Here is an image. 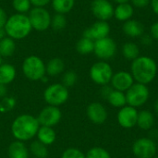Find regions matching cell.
I'll return each mask as SVG.
<instances>
[{
    "label": "cell",
    "mask_w": 158,
    "mask_h": 158,
    "mask_svg": "<svg viewBox=\"0 0 158 158\" xmlns=\"http://www.w3.org/2000/svg\"><path fill=\"white\" fill-rule=\"evenodd\" d=\"M4 29L6 36L15 41L26 38L32 31L28 15L19 13H15L9 16Z\"/></svg>",
    "instance_id": "obj_3"
},
{
    "label": "cell",
    "mask_w": 158,
    "mask_h": 158,
    "mask_svg": "<svg viewBox=\"0 0 158 158\" xmlns=\"http://www.w3.org/2000/svg\"><path fill=\"white\" fill-rule=\"evenodd\" d=\"M43 96L48 106L59 107L69 100V92L62 83H52L44 89Z\"/></svg>",
    "instance_id": "obj_5"
},
{
    "label": "cell",
    "mask_w": 158,
    "mask_h": 158,
    "mask_svg": "<svg viewBox=\"0 0 158 158\" xmlns=\"http://www.w3.org/2000/svg\"><path fill=\"white\" fill-rule=\"evenodd\" d=\"M127 105L135 108L144 106L150 97V91L147 85L134 82V84L125 93Z\"/></svg>",
    "instance_id": "obj_6"
},
{
    "label": "cell",
    "mask_w": 158,
    "mask_h": 158,
    "mask_svg": "<svg viewBox=\"0 0 158 158\" xmlns=\"http://www.w3.org/2000/svg\"><path fill=\"white\" fill-rule=\"evenodd\" d=\"M46 75L56 77L65 71V62L60 57H53L45 64Z\"/></svg>",
    "instance_id": "obj_21"
},
{
    "label": "cell",
    "mask_w": 158,
    "mask_h": 158,
    "mask_svg": "<svg viewBox=\"0 0 158 158\" xmlns=\"http://www.w3.org/2000/svg\"><path fill=\"white\" fill-rule=\"evenodd\" d=\"M7 14L6 12V10L0 6V28H4L5 24L7 20Z\"/></svg>",
    "instance_id": "obj_39"
},
{
    "label": "cell",
    "mask_w": 158,
    "mask_h": 158,
    "mask_svg": "<svg viewBox=\"0 0 158 158\" xmlns=\"http://www.w3.org/2000/svg\"><path fill=\"white\" fill-rule=\"evenodd\" d=\"M6 36V34L5 29L4 28H0V40H2Z\"/></svg>",
    "instance_id": "obj_44"
},
{
    "label": "cell",
    "mask_w": 158,
    "mask_h": 158,
    "mask_svg": "<svg viewBox=\"0 0 158 158\" xmlns=\"http://www.w3.org/2000/svg\"><path fill=\"white\" fill-rule=\"evenodd\" d=\"M17 101L16 98L10 95H6L0 100V113L6 114L13 110L16 106Z\"/></svg>",
    "instance_id": "obj_31"
},
{
    "label": "cell",
    "mask_w": 158,
    "mask_h": 158,
    "mask_svg": "<svg viewBox=\"0 0 158 158\" xmlns=\"http://www.w3.org/2000/svg\"><path fill=\"white\" fill-rule=\"evenodd\" d=\"M36 118L40 126H47L53 128L60 122L62 118V111L57 106L47 105L42 108Z\"/></svg>",
    "instance_id": "obj_11"
},
{
    "label": "cell",
    "mask_w": 158,
    "mask_h": 158,
    "mask_svg": "<svg viewBox=\"0 0 158 158\" xmlns=\"http://www.w3.org/2000/svg\"><path fill=\"white\" fill-rule=\"evenodd\" d=\"M154 111H155V114L158 117V99L155 102V105H154Z\"/></svg>",
    "instance_id": "obj_45"
},
{
    "label": "cell",
    "mask_w": 158,
    "mask_h": 158,
    "mask_svg": "<svg viewBox=\"0 0 158 158\" xmlns=\"http://www.w3.org/2000/svg\"><path fill=\"white\" fill-rule=\"evenodd\" d=\"M75 2L76 0H52L51 4L56 13L65 15L73 9Z\"/></svg>",
    "instance_id": "obj_27"
},
{
    "label": "cell",
    "mask_w": 158,
    "mask_h": 158,
    "mask_svg": "<svg viewBox=\"0 0 158 158\" xmlns=\"http://www.w3.org/2000/svg\"><path fill=\"white\" fill-rule=\"evenodd\" d=\"M39 128L40 124L36 117L21 114L12 121L10 131L15 140L26 143L36 137Z\"/></svg>",
    "instance_id": "obj_1"
},
{
    "label": "cell",
    "mask_w": 158,
    "mask_h": 158,
    "mask_svg": "<svg viewBox=\"0 0 158 158\" xmlns=\"http://www.w3.org/2000/svg\"><path fill=\"white\" fill-rule=\"evenodd\" d=\"M61 158H86V156L79 148L69 147L63 151Z\"/></svg>",
    "instance_id": "obj_35"
},
{
    "label": "cell",
    "mask_w": 158,
    "mask_h": 158,
    "mask_svg": "<svg viewBox=\"0 0 158 158\" xmlns=\"http://www.w3.org/2000/svg\"><path fill=\"white\" fill-rule=\"evenodd\" d=\"M139 111L137 108L126 105L125 106L119 108L117 119L120 127L124 129H132L137 126Z\"/></svg>",
    "instance_id": "obj_13"
},
{
    "label": "cell",
    "mask_w": 158,
    "mask_h": 158,
    "mask_svg": "<svg viewBox=\"0 0 158 158\" xmlns=\"http://www.w3.org/2000/svg\"><path fill=\"white\" fill-rule=\"evenodd\" d=\"M113 91V88L111 87V85H104L102 86V89H101V96L104 98V99H107L108 95L110 94V93Z\"/></svg>",
    "instance_id": "obj_38"
},
{
    "label": "cell",
    "mask_w": 158,
    "mask_h": 158,
    "mask_svg": "<svg viewBox=\"0 0 158 158\" xmlns=\"http://www.w3.org/2000/svg\"><path fill=\"white\" fill-rule=\"evenodd\" d=\"M153 11L158 16V0H151L150 2Z\"/></svg>",
    "instance_id": "obj_43"
},
{
    "label": "cell",
    "mask_w": 158,
    "mask_h": 158,
    "mask_svg": "<svg viewBox=\"0 0 158 158\" xmlns=\"http://www.w3.org/2000/svg\"><path fill=\"white\" fill-rule=\"evenodd\" d=\"M134 8L130 3L118 4L114 10V17L119 21H127L131 19L133 16Z\"/></svg>",
    "instance_id": "obj_23"
},
{
    "label": "cell",
    "mask_w": 158,
    "mask_h": 158,
    "mask_svg": "<svg viewBox=\"0 0 158 158\" xmlns=\"http://www.w3.org/2000/svg\"><path fill=\"white\" fill-rule=\"evenodd\" d=\"M131 73L135 82L148 85L156 77L157 64L150 56H140L131 62Z\"/></svg>",
    "instance_id": "obj_2"
},
{
    "label": "cell",
    "mask_w": 158,
    "mask_h": 158,
    "mask_svg": "<svg viewBox=\"0 0 158 158\" xmlns=\"http://www.w3.org/2000/svg\"><path fill=\"white\" fill-rule=\"evenodd\" d=\"M28 17L32 30L44 31L51 27L52 16L45 7H31Z\"/></svg>",
    "instance_id": "obj_8"
},
{
    "label": "cell",
    "mask_w": 158,
    "mask_h": 158,
    "mask_svg": "<svg viewBox=\"0 0 158 158\" xmlns=\"http://www.w3.org/2000/svg\"><path fill=\"white\" fill-rule=\"evenodd\" d=\"M94 41L83 36L76 44V50L80 55H89L91 53H94Z\"/></svg>",
    "instance_id": "obj_29"
},
{
    "label": "cell",
    "mask_w": 158,
    "mask_h": 158,
    "mask_svg": "<svg viewBox=\"0 0 158 158\" xmlns=\"http://www.w3.org/2000/svg\"><path fill=\"white\" fill-rule=\"evenodd\" d=\"M155 125V115L150 110L139 111L137 126L142 131H151Z\"/></svg>",
    "instance_id": "obj_22"
},
{
    "label": "cell",
    "mask_w": 158,
    "mask_h": 158,
    "mask_svg": "<svg viewBox=\"0 0 158 158\" xmlns=\"http://www.w3.org/2000/svg\"><path fill=\"white\" fill-rule=\"evenodd\" d=\"M117 43L110 37H106L94 42V55L103 61L112 58L117 53Z\"/></svg>",
    "instance_id": "obj_10"
},
{
    "label": "cell",
    "mask_w": 158,
    "mask_h": 158,
    "mask_svg": "<svg viewBox=\"0 0 158 158\" xmlns=\"http://www.w3.org/2000/svg\"><path fill=\"white\" fill-rule=\"evenodd\" d=\"M153 158H158V156H156L155 157H153Z\"/></svg>",
    "instance_id": "obj_48"
},
{
    "label": "cell",
    "mask_w": 158,
    "mask_h": 158,
    "mask_svg": "<svg viewBox=\"0 0 158 158\" xmlns=\"http://www.w3.org/2000/svg\"><path fill=\"white\" fill-rule=\"evenodd\" d=\"M17 76L16 68L9 63H3L0 65V83L8 85L14 81Z\"/></svg>",
    "instance_id": "obj_20"
},
{
    "label": "cell",
    "mask_w": 158,
    "mask_h": 158,
    "mask_svg": "<svg viewBox=\"0 0 158 158\" xmlns=\"http://www.w3.org/2000/svg\"><path fill=\"white\" fill-rule=\"evenodd\" d=\"M30 154L34 158H47L48 148L46 145L39 142L37 139L32 141L29 146Z\"/></svg>",
    "instance_id": "obj_26"
},
{
    "label": "cell",
    "mask_w": 158,
    "mask_h": 158,
    "mask_svg": "<svg viewBox=\"0 0 158 158\" xmlns=\"http://www.w3.org/2000/svg\"><path fill=\"white\" fill-rule=\"evenodd\" d=\"M32 158H34V157H32Z\"/></svg>",
    "instance_id": "obj_50"
},
{
    "label": "cell",
    "mask_w": 158,
    "mask_h": 158,
    "mask_svg": "<svg viewBox=\"0 0 158 158\" xmlns=\"http://www.w3.org/2000/svg\"><path fill=\"white\" fill-rule=\"evenodd\" d=\"M21 69L24 76L31 81H39L46 75L45 63L35 55L29 56L23 60Z\"/></svg>",
    "instance_id": "obj_4"
},
{
    "label": "cell",
    "mask_w": 158,
    "mask_h": 158,
    "mask_svg": "<svg viewBox=\"0 0 158 158\" xmlns=\"http://www.w3.org/2000/svg\"><path fill=\"white\" fill-rule=\"evenodd\" d=\"M78 81V75L74 70H67L63 72L61 83L67 88L73 87Z\"/></svg>",
    "instance_id": "obj_33"
},
{
    "label": "cell",
    "mask_w": 158,
    "mask_h": 158,
    "mask_svg": "<svg viewBox=\"0 0 158 158\" xmlns=\"http://www.w3.org/2000/svg\"><path fill=\"white\" fill-rule=\"evenodd\" d=\"M113 1L118 5V4H123V3H129V1L131 0H113Z\"/></svg>",
    "instance_id": "obj_46"
},
{
    "label": "cell",
    "mask_w": 158,
    "mask_h": 158,
    "mask_svg": "<svg viewBox=\"0 0 158 158\" xmlns=\"http://www.w3.org/2000/svg\"><path fill=\"white\" fill-rule=\"evenodd\" d=\"M110 33V25L107 21L97 20L83 31V37L89 38L93 41H97L108 37Z\"/></svg>",
    "instance_id": "obj_14"
},
{
    "label": "cell",
    "mask_w": 158,
    "mask_h": 158,
    "mask_svg": "<svg viewBox=\"0 0 158 158\" xmlns=\"http://www.w3.org/2000/svg\"><path fill=\"white\" fill-rule=\"evenodd\" d=\"M86 115L89 120L96 125L104 124L108 117L106 108L99 102H93L89 104L86 108Z\"/></svg>",
    "instance_id": "obj_16"
},
{
    "label": "cell",
    "mask_w": 158,
    "mask_h": 158,
    "mask_svg": "<svg viewBox=\"0 0 158 158\" xmlns=\"http://www.w3.org/2000/svg\"><path fill=\"white\" fill-rule=\"evenodd\" d=\"M91 10L98 20L107 21L114 17L115 7L109 0H93Z\"/></svg>",
    "instance_id": "obj_12"
},
{
    "label": "cell",
    "mask_w": 158,
    "mask_h": 158,
    "mask_svg": "<svg viewBox=\"0 0 158 158\" xmlns=\"http://www.w3.org/2000/svg\"><path fill=\"white\" fill-rule=\"evenodd\" d=\"M132 6L137 8H144L150 5L151 0H131Z\"/></svg>",
    "instance_id": "obj_36"
},
{
    "label": "cell",
    "mask_w": 158,
    "mask_h": 158,
    "mask_svg": "<svg viewBox=\"0 0 158 158\" xmlns=\"http://www.w3.org/2000/svg\"><path fill=\"white\" fill-rule=\"evenodd\" d=\"M16 51V43L12 38L6 36L0 40V55L4 57H10Z\"/></svg>",
    "instance_id": "obj_24"
},
{
    "label": "cell",
    "mask_w": 158,
    "mask_h": 158,
    "mask_svg": "<svg viewBox=\"0 0 158 158\" xmlns=\"http://www.w3.org/2000/svg\"><path fill=\"white\" fill-rule=\"evenodd\" d=\"M150 35L152 36L153 39L158 41V21L155 22L152 24L151 28H150Z\"/></svg>",
    "instance_id": "obj_40"
},
{
    "label": "cell",
    "mask_w": 158,
    "mask_h": 158,
    "mask_svg": "<svg viewBox=\"0 0 158 158\" xmlns=\"http://www.w3.org/2000/svg\"><path fill=\"white\" fill-rule=\"evenodd\" d=\"M7 95V86L0 83V99Z\"/></svg>",
    "instance_id": "obj_42"
},
{
    "label": "cell",
    "mask_w": 158,
    "mask_h": 158,
    "mask_svg": "<svg viewBox=\"0 0 158 158\" xmlns=\"http://www.w3.org/2000/svg\"><path fill=\"white\" fill-rule=\"evenodd\" d=\"M68 24V20L67 18L64 14H59V13H56L53 17H52V20H51V27L54 31H63L66 26Z\"/></svg>",
    "instance_id": "obj_30"
},
{
    "label": "cell",
    "mask_w": 158,
    "mask_h": 158,
    "mask_svg": "<svg viewBox=\"0 0 158 158\" xmlns=\"http://www.w3.org/2000/svg\"><path fill=\"white\" fill-rule=\"evenodd\" d=\"M12 7L16 13L26 14L31 8V4L30 0H12Z\"/></svg>",
    "instance_id": "obj_32"
},
{
    "label": "cell",
    "mask_w": 158,
    "mask_h": 158,
    "mask_svg": "<svg viewBox=\"0 0 158 158\" xmlns=\"http://www.w3.org/2000/svg\"><path fill=\"white\" fill-rule=\"evenodd\" d=\"M113 69L106 62L100 60L95 62L90 69L89 75L91 80L97 85L104 86L110 83L113 77Z\"/></svg>",
    "instance_id": "obj_7"
},
{
    "label": "cell",
    "mask_w": 158,
    "mask_h": 158,
    "mask_svg": "<svg viewBox=\"0 0 158 158\" xmlns=\"http://www.w3.org/2000/svg\"><path fill=\"white\" fill-rule=\"evenodd\" d=\"M7 156L8 158H30L29 147L25 143L15 140L7 147Z\"/></svg>",
    "instance_id": "obj_17"
},
{
    "label": "cell",
    "mask_w": 158,
    "mask_h": 158,
    "mask_svg": "<svg viewBox=\"0 0 158 158\" xmlns=\"http://www.w3.org/2000/svg\"><path fill=\"white\" fill-rule=\"evenodd\" d=\"M131 149L136 158H153L157 154V143L150 137H142L133 143Z\"/></svg>",
    "instance_id": "obj_9"
},
{
    "label": "cell",
    "mask_w": 158,
    "mask_h": 158,
    "mask_svg": "<svg viewBox=\"0 0 158 158\" xmlns=\"http://www.w3.org/2000/svg\"><path fill=\"white\" fill-rule=\"evenodd\" d=\"M33 7H45L52 0H30Z\"/></svg>",
    "instance_id": "obj_37"
},
{
    "label": "cell",
    "mask_w": 158,
    "mask_h": 158,
    "mask_svg": "<svg viewBox=\"0 0 158 158\" xmlns=\"http://www.w3.org/2000/svg\"><path fill=\"white\" fill-rule=\"evenodd\" d=\"M122 55L127 60L133 61L138 56H140L139 46L132 42H127L122 46Z\"/></svg>",
    "instance_id": "obj_28"
},
{
    "label": "cell",
    "mask_w": 158,
    "mask_h": 158,
    "mask_svg": "<svg viewBox=\"0 0 158 158\" xmlns=\"http://www.w3.org/2000/svg\"><path fill=\"white\" fill-rule=\"evenodd\" d=\"M122 30L123 32L131 38L142 37L144 33L143 25L139 20L131 19L124 22Z\"/></svg>",
    "instance_id": "obj_18"
},
{
    "label": "cell",
    "mask_w": 158,
    "mask_h": 158,
    "mask_svg": "<svg viewBox=\"0 0 158 158\" xmlns=\"http://www.w3.org/2000/svg\"><path fill=\"white\" fill-rule=\"evenodd\" d=\"M135 81L131 72L121 70L113 74L110 85L114 90L126 93L133 84Z\"/></svg>",
    "instance_id": "obj_15"
},
{
    "label": "cell",
    "mask_w": 158,
    "mask_h": 158,
    "mask_svg": "<svg viewBox=\"0 0 158 158\" xmlns=\"http://www.w3.org/2000/svg\"><path fill=\"white\" fill-rule=\"evenodd\" d=\"M85 156L86 158H111L109 152L106 149L99 146H95L89 149Z\"/></svg>",
    "instance_id": "obj_34"
},
{
    "label": "cell",
    "mask_w": 158,
    "mask_h": 158,
    "mask_svg": "<svg viewBox=\"0 0 158 158\" xmlns=\"http://www.w3.org/2000/svg\"><path fill=\"white\" fill-rule=\"evenodd\" d=\"M152 36L151 35H143L142 36V43L143 44H145V45H149L151 43H152Z\"/></svg>",
    "instance_id": "obj_41"
},
{
    "label": "cell",
    "mask_w": 158,
    "mask_h": 158,
    "mask_svg": "<svg viewBox=\"0 0 158 158\" xmlns=\"http://www.w3.org/2000/svg\"><path fill=\"white\" fill-rule=\"evenodd\" d=\"M157 152H158V143H157Z\"/></svg>",
    "instance_id": "obj_49"
},
{
    "label": "cell",
    "mask_w": 158,
    "mask_h": 158,
    "mask_svg": "<svg viewBox=\"0 0 158 158\" xmlns=\"http://www.w3.org/2000/svg\"><path fill=\"white\" fill-rule=\"evenodd\" d=\"M37 140L44 143L46 146H50L54 144L56 140V133L52 127L47 126H40L37 132Z\"/></svg>",
    "instance_id": "obj_19"
},
{
    "label": "cell",
    "mask_w": 158,
    "mask_h": 158,
    "mask_svg": "<svg viewBox=\"0 0 158 158\" xmlns=\"http://www.w3.org/2000/svg\"><path fill=\"white\" fill-rule=\"evenodd\" d=\"M4 62H3V57L1 56V55H0V65H2Z\"/></svg>",
    "instance_id": "obj_47"
},
{
    "label": "cell",
    "mask_w": 158,
    "mask_h": 158,
    "mask_svg": "<svg viewBox=\"0 0 158 158\" xmlns=\"http://www.w3.org/2000/svg\"><path fill=\"white\" fill-rule=\"evenodd\" d=\"M107 102L110 106L116 108H121L127 105L126 100V94L123 92L114 90L110 93V94L107 97Z\"/></svg>",
    "instance_id": "obj_25"
}]
</instances>
